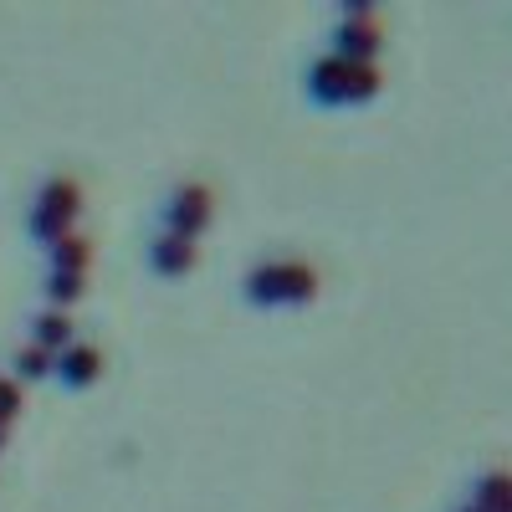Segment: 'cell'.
<instances>
[{
	"label": "cell",
	"mask_w": 512,
	"mask_h": 512,
	"mask_svg": "<svg viewBox=\"0 0 512 512\" xmlns=\"http://www.w3.org/2000/svg\"><path fill=\"white\" fill-rule=\"evenodd\" d=\"M318 287H323L318 267L308 256H287V251H262L236 282L241 303L251 308H303L318 297Z\"/></svg>",
	"instance_id": "1"
},
{
	"label": "cell",
	"mask_w": 512,
	"mask_h": 512,
	"mask_svg": "<svg viewBox=\"0 0 512 512\" xmlns=\"http://www.w3.org/2000/svg\"><path fill=\"white\" fill-rule=\"evenodd\" d=\"M77 210H82V185L67 175V169L41 175L36 190H31V205H26V231H31V241L47 246V241L77 231Z\"/></svg>",
	"instance_id": "2"
},
{
	"label": "cell",
	"mask_w": 512,
	"mask_h": 512,
	"mask_svg": "<svg viewBox=\"0 0 512 512\" xmlns=\"http://www.w3.org/2000/svg\"><path fill=\"white\" fill-rule=\"evenodd\" d=\"M210 216H216V190H210L205 180H175L159 200H154V226L159 231H175V236H190L200 241V231L210 226Z\"/></svg>",
	"instance_id": "3"
},
{
	"label": "cell",
	"mask_w": 512,
	"mask_h": 512,
	"mask_svg": "<svg viewBox=\"0 0 512 512\" xmlns=\"http://www.w3.org/2000/svg\"><path fill=\"white\" fill-rule=\"evenodd\" d=\"M328 52L338 57H354V62H374L379 47H384V26H379V11L369 0H338L333 11V26H328Z\"/></svg>",
	"instance_id": "4"
},
{
	"label": "cell",
	"mask_w": 512,
	"mask_h": 512,
	"mask_svg": "<svg viewBox=\"0 0 512 512\" xmlns=\"http://www.w3.org/2000/svg\"><path fill=\"white\" fill-rule=\"evenodd\" d=\"M344 77H349V57H338L328 47H313L297 72V88L313 108H344Z\"/></svg>",
	"instance_id": "5"
},
{
	"label": "cell",
	"mask_w": 512,
	"mask_h": 512,
	"mask_svg": "<svg viewBox=\"0 0 512 512\" xmlns=\"http://www.w3.org/2000/svg\"><path fill=\"white\" fill-rule=\"evenodd\" d=\"M195 256H200V241H190V236L159 231V226L144 236V262L154 277H185L195 267Z\"/></svg>",
	"instance_id": "6"
},
{
	"label": "cell",
	"mask_w": 512,
	"mask_h": 512,
	"mask_svg": "<svg viewBox=\"0 0 512 512\" xmlns=\"http://www.w3.org/2000/svg\"><path fill=\"white\" fill-rule=\"evenodd\" d=\"M98 374H103V344L98 338H72V344L57 349V359H52V379L67 384V390H88Z\"/></svg>",
	"instance_id": "7"
},
{
	"label": "cell",
	"mask_w": 512,
	"mask_h": 512,
	"mask_svg": "<svg viewBox=\"0 0 512 512\" xmlns=\"http://www.w3.org/2000/svg\"><path fill=\"white\" fill-rule=\"evenodd\" d=\"M472 507H482V512H507V502H512V482H507V461H487V466H477L472 472V482H466V492H461Z\"/></svg>",
	"instance_id": "8"
},
{
	"label": "cell",
	"mask_w": 512,
	"mask_h": 512,
	"mask_svg": "<svg viewBox=\"0 0 512 512\" xmlns=\"http://www.w3.org/2000/svg\"><path fill=\"white\" fill-rule=\"evenodd\" d=\"M26 338L57 354V349H67L72 338H77V323H72V313H67V308H47V303H41V308L26 318Z\"/></svg>",
	"instance_id": "9"
},
{
	"label": "cell",
	"mask_w": 512,
	"mask_h": 512,
	"mask_svg": "<svg viewBox=\"0 0 512 512\" xmlns=\"http://www.w3.org/2000/svg\"><path fill=\"white\" fill-rule=\"evenodd\" d=\"M41 251H47V272H77V277H88V267H93V241L82 236V231H67V236L47 241Z\"/></svg>",
	"instance_id": "10"
},
{
	"label": "cell",
	"mask_w": 512,
	"mask_h": 512,
	"mask_svg": "<svg viewBox=\"0 0 512 512\" xmlns=\"http://www.w3.org/2000/svg\"><path fill=\"white\" fill-rule=\"evenodd\" d=\"M82 292H88V277H77V272H47L41 277V303L47 308H72V303H82Z\"/></svg>",
	"instance_id": "11"
},
{
	"label": "cell",
	"mask_w": 512,
	"mask_h": 512,
	"mask_svg": "<svg viewBox=\"0 0 512 512\" xmlns=\"http://www.w3.org/2000/svg\"><path fill=\"white\" fill-rule=\"evenodd\" d=\"M379 88H384V72H379V62H354V57H349L344 103H369V98H379Z\"/></svg>",
	"instance_id": "12"
},
{
	"label": "cell",
	"mask_w": 512,
	"mask_h": 512,
	"mask_svg": "<svg viewBox=\"0 0 512 512\" xmlns=\"http://www.w3.org/2000/svg\"><path fill=\"white\" fill-rule=\"evenodd\" d=\"M52 349H41V344H31V338H21V344L11 349V379H52Z\"/></svg>",
	"instance_id": "13"
},
{
	"label": "cell",
	"mask_w": 512,
	"mask_h": 512,
	"mask_svg": "<svg viewBox=\"0 0 512 512\" xmlns=\"http://www.w3.org/2000/svg\"><path fill=\"white\" fill-rule=\"evenodd\" d=\"M21 415V379L0 374V425H11Z\"/></svg>",
	"instance_id": "14"
},
{
	"label": "cell",
	"mask_w": 512,
	"mask_h": 512,
	"mask_svg": "<svg viewBox=\"0 0 512 512\" xmlns=\"http://www.w3.org/2000/svg\"><path fill=\"white\" fill-rule=\"evenodd\" d=\"M446 512H482V507H472V502H466V497H456V502H451Z\"/></svg>",
	"instance_id": "15"
},
{
	"label": "cell",
	"mask_w": 512,
	"mask_h": 512,
	"mask_svg": "<svg viewBox=\"0 0 512 512\" xmlns=\"http://www.w3.org/2000/svg\"><path fill=\"white\" fill-rule=\"evenodd\" d=\"M6 441H11V425H0V451H6Z\"/></svg>",
	"instance_id": "16"
}]
</instances>
